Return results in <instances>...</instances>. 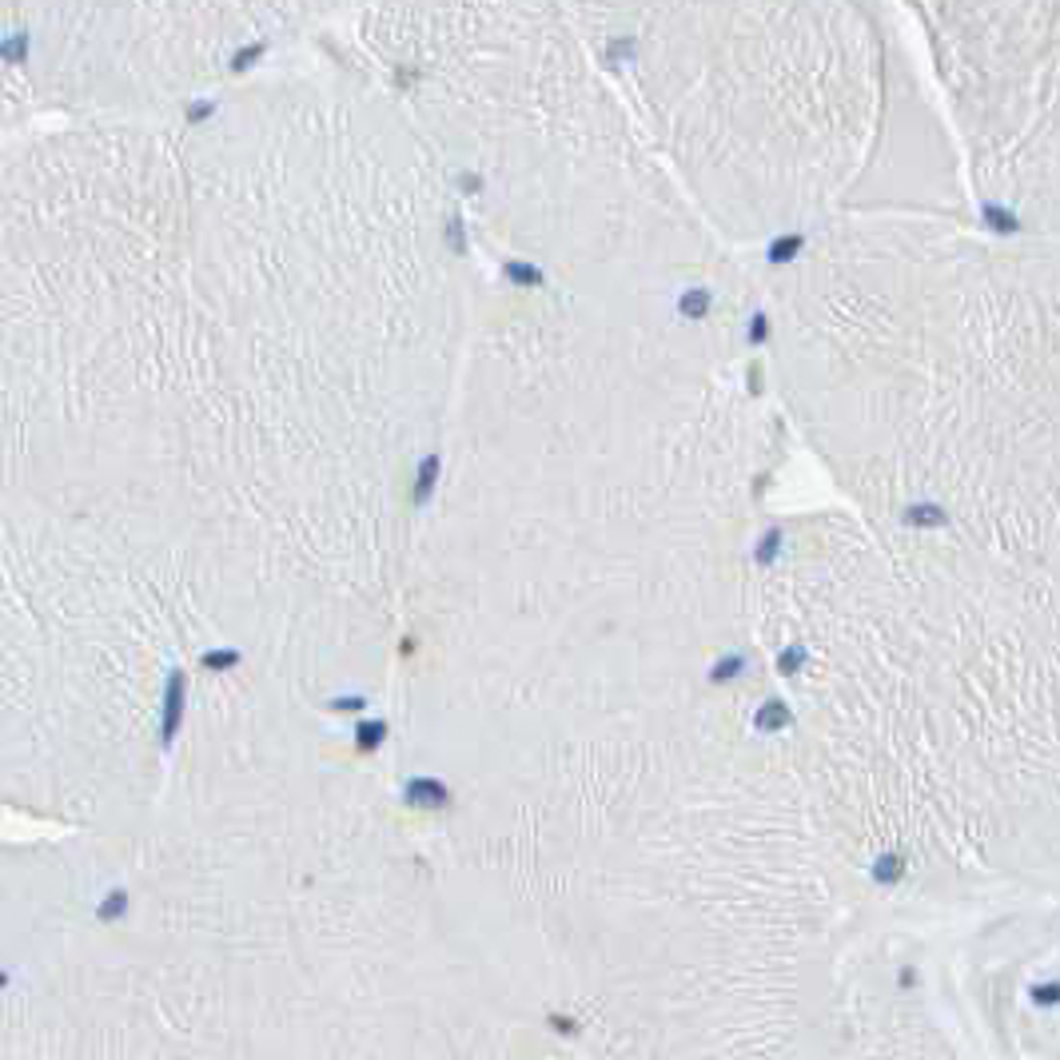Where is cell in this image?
<instances>
[{"instance_id":"1","label":"cell","mask_w":1060,"mask_h":1060,"mask_svg":"<svg viewBox=\"0 0 1060 1060\" xmlns=\"http://www.w3.org/2000/svg\"><path fill=\"white\" fill-rule=\"evenodd\" d=\"M128 905H132L128 893H124V889H112V893H108V897L96 905V921H100V925H116V921H124V917H128Z\"/></svg>"},{"instance_id":"2","label":"cell","mask_w":1060,"mask_h":1060,"mask_svg":"<svg viewBox=\"0 0 1060 1060\" xmlns=\"http://www.w3.org/2000/svg\"><path fill=\"white\" fill-rule=\"evenodd\" d=\"M9 980H12V977H9V969H0V993L9 988Z\"/></svg>"}]
</instances>
